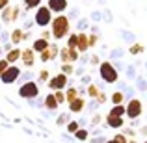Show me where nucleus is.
Returning a JSON list of instances; mask_svg holds the SVG:
<instances>
[{"label":"nucleus","mask_w":147,"mask_h":143,"mask_svg":"<svg viewBox=\"0 0 147 143\" xmlns=\"http://www.w3.org/2000/svg\"><path fill=\"white\" fill-rule=\"evenodd\" d=\"M50 34H52V39L60 41L63 37H67L71 34V21H69L67 15H56L50 22Z\"/></svg>","instance_id":"1"},{"label":"nucleus","mask_w":147,"mask_h":143,"mask_svg":"<svg viewBox=\"0 0 147 143\" xmlns=\"http://www.w3.org/2000/svg\"><path fill=\"white\" fill-rule=\"evenodd\" d=\"M99 76L104 84H115L119 82V71L114 67L112 61H100L99 65Z\"/></svg>","instance_id":"2"},{"label":"nucleus","mask_w":147,"mask_h":143,"mask_svg":"<svg viewBox=\"0 0 147 143\" xmlns=\"http://www.w3.org/2000/svg\"><path fill=\"white\" fill-rule=\"evenodd\" d=\"M52 19H54V15H52V11H50L47 6H39L36 9V15H34V22H36L39 28H47V26H50Z\"/></svg>","instance_id":"3"},{"label":"nucleus","mask_w":147,"mask_h":143,"mask_svg":"<svg viewBox=\"0 0 147 143\" xmlns=\"http://www.w3.org/2000/svg\"><path fill=\"white\" fill-rule=\"evenodd\" d=\"M127 111L125 115L130 119V121H134V119H140L142 113H144V102H142L140 99H130L129 104H125Z\"/></svg>","instance_id":"4"},{"label":"nucleus","mask_w":147,"mask_h":143,"mask_svg":"<svg viewBox=\"0 0 147 143\" xmlns=\"http://www.w3.org/2000/svg\"><path fill=\"white\" fill-rule=\"evenodd\" d=\"M37 95H39V86H37V82L28 80V82H24L21 87H19V97H21V99L32 100V99H36Z\"/></svg>","instance_id":"5"},{"label":"nucleus","mask_w":147,"mask_h":143,"mask_svg":"<svg viewBox=\"0 0 147 143\" xmlns=\"http://www.w3.org/2000/svg\"><path fill=\"white\" fill-rule=\"evenodd\" d=\"M67 84H69V76H65L63 73H58V75L50 76V80L47 82V86H49L50 91H65Z\"/></svg>","instance_id":"6"},{"label":"nucleus","mask_w":147,"mask_h":143,"mask_svg":"<svg viewBox=\"0 0 147 143\" xmlns=\"http://www.w3.org/2000/svg\"><path fill=\"white\" fill-rule=\"evenodd\" d=\"M60 61L61 63H76L80 60V52L76 48H69V47H61L60 48Z\"/></svg>","instance_id":"7"},{"label":"nucleus","mask_w":147,"mask_h":143,"mask_svg":"<svg viewBox=\"0 0 147 143\" xmlns=\"http://www.w3.org/2000/svg\"><path fill=\"white\" fill-rule=\"evenodd\" d=\"M19 76H21V69H19L17 65H9V67L0 75V80H2V84H6V86H11V84L17 82Z\"/></svg>","instance_id":"8"},{"label":"nucleus","mask_w":147,"mask_h":143,"mask_svg":"<svg viewBox=\"0 0 147 143\" xmlns=\"http://www.w3.org/2000/svg\"><path fill=\"white\" fill-rule=\"evenodd\" d=\"M67 6H69L67 0H47V7L52 13H58V15L63 13V11L67 9Z\"/></svg>","instance_id":"9"},{"label":"nucleus","mask_w":147,"mask_h":143,"mask_svg":"<svg viewBox=\"0 0 147 143\" xmlns=\"http://www.w3.org/2000/svg\"><path fill=\"white\" fill-rule=\"evenodd\" d=\"M76 50H78L80 54H84V52L90 50V41H88V34L86 32L76 34Z\"/></svg>","instance_id":"10"},{"label":"nucleus","mask_w":147,"mask_h":143,"mask_svg":"<svg viewBox=\"0 0 147 143\" xmlns=\"http://www.w3.org/2000/svg\"><path fill=\"white\" fill-rule=\"evenodd\" d=\"M21 63L24 67H34V63H36V52L32 48H24L21 52Z\"/></svg>","instance_id":"11"},{"label":"nucleus","mask_w":147,"mask_h":143,"mask_svg":"<svg viewBox=\"0 0 147 143\" xmlns=\"http://www.w3.org/2000/svg\"><path fill=\"white\" fill-rule=\"evenodd\" d=\"M21 52H22V50L17 48V47H15V48H9V50L6 52V56H4V60H6L9 65H15L19 60H21Z\"/></svg>","instance_id":"12"},{"label":"nucleus","mask_w":147,"mask_h":143,"mask_svg":"<svg viewBox=\"0 0 147 143\" xmlns=\"http://www.w3.org/2000/svg\"><path fill=\"white\" fill-rule=\"evenodd\" d=\"M84 108H86V99H84V97H78V99H75L73 102H69V111H71V113H80Z\"/></svg>","instance_id":"13"},{"label":"nucleus","mask_w":147,"mask_h":143,"mask_svg":"<svg viewBox=\"0 0 147 143\" xmlns=\"http://www.w3.org/2000/svg\"><path fill=\"white\" fill-rule=\"evenodd\" d=\"M50 47V41L47 39H41V37H37V39H34V43H32V50L36 54H41L43 50H47Z\"/></svg>","instance_id":"14"},{"label":"nucleus","mask_w":147,"mask_h":143,"mask_svg":"<svg viewBox=\"0 0 147 143\" xmlns=\"http://www.w3.org/2000/svg\"><path fill=\"white\" fill-rule=\"evenodd\" d=\"M106 126L115 128V130H121L123 126H125V119H123V117H112V115H106Z\"/></svg>","instance_id":"15"},{"label":"nucleus","mask_w":147,"mask_h":143,"mask_svg":"<svg viewBox=\"0 0 147 143\" xmlns=\"http://www.w3.org/2000/svg\"><path fill=\"white\" fill-rule=\"evenodd\" d=\"M9 39H11V45H21L22 41H24V30H21V28H15L13 32H11V36H9Z\"/></svg>","instance_id":"16"},{"label":"nucleus","mask_w":147,"mask_h":143,"mask_svg":"<svg viewBox=\"0 0 147 143\" xmlns=\"http://www.w3.org/2000/svg\"><path fill=\"white\" fill-rule=\"evenodd\" d=\"M43 104H45V108L50 111H54V110H58L60 108V104H58V100L54 99V93H47V97H45V100H43Z\"/></svg>","instance_id":"17"},{"label":"nucleus","mask_w":147,"mask_h":143,"mask_svg":"<svg viewBox=\"0 0 147 143\" xmlns=\"http://www.w3.org/2000/svg\"><path fill=\"white\" fill-rule=\"evenodd\" d=\"M110 102H112V106H119V104H123V102H125V93H123L121 89L114 91V93L110 95Z\"/></svg>","instance_id":"18"},{"label":"nucleus","mask_w":147,"mask_h":143,"mask_svg":"<svg viewBox=\"0 0 147 143\" xmlns=\"http://www.w3.org/2000/svg\"><path fill=\"white\" fill-rule=\"evenodd\" d=\"M125 104H119V106H112L110 111H108V115H112V117H125Z\"/></svg>","instance_id":"19"},{"label":"nucleus","mask_w":147,"mask_h":143,"mask_svg":"<svg viewBox=\"0 0 147 143\" xmlns=\"http://www.w3.org/2000/svg\"><path fill=\"white\" fill-rule=\"evenodd\" d=\"M100 91H102V89H100V87L97 86V84H88V87H86V93H88V97H90V99H97V95L100 93Z\"/></svg>","instance_id":"20"},{"label":"nucleus","mask_w":147,"mask_h":143,"mask_svg":"<svg viewBox=\"0 0 147 143\" xmlns=\"http://www.w3.org/2000/svg\"><path fill=\"white\" fill-rule=\"evenodd\" d=\"M0 17H2L4 22H11V21H13V6L9 4L6 9H2V15H0Z\"/></svg>","instance_id":"21"},{"label":"nucleus","mask_w":147,"mask_h":143,"mask_svg":"<svg viewBox=\"0 0 147 143\" xmlns=\"http://www.w3.org/2000/svg\"><path fill=\"white\" fill-rule=\"evenodd\" d=\"M144 50H145V47L142 43H132L129 47V54H132V56H138V54H144Z\"/></svg>","instance_id":"22"},{"label":"nucleus","mask_w":147,"mask_h":143,"mask_svg":"<svg viewBox=\"0 0 147 143\" xmlns=\"http://www.w3.org/2000/svg\"><path fill=\"white\" fill-rule=\"evenodd\" d=\"M78 89H76V87H69L67 91H65V100H67V104L69 102H73V100L75 99H78Z\"/></svg>","instance_id":"23"},{"label":"nucleus","mask_w":147,"mask_h":143,"mask_svg":"<svg viewBox=\"0 0 147 143\" xmlns=\"http://www.w3.org/2000/svg\"><path fill=\"white\" fill-rule=\"evenodd\" d=\"M73 136H75V138H76L78 141H86L88 138H90V132H88L86 128H78V130H76L75 134H73Z\"/></svg>","instance_id":"24"},{"label":"nucleus","mask_w":147,"mask_h":143,"mask_svg":"<svg viewBox=\"0 0 147 143\" xmlns=\"http://www.w3.org/2000/svg\"><path fill=\"white\" fill-rule=\"evenodd\" d=\"M121 134H125L129 140H136V136H138V132L134 128H129V126H123L121 128Z\"/></svg>","instance_id":"25"},{"label":"nucleus","mask_w":147,"mask_h":143,"mask_svg":"<svg viewBox=\"0 0 147 143\" xmlns=\"http://www.w3.org/2000/svg\"><path fill=\"white\" fill-rule=\"evenodd\" d=\"M22 2H24L26 9H37V7L41 6V2H43V0H22Z\"/></svg>","instance_id":"26"},{"label":"nucleus","mask_w":147,"mask_h":143,"mask_svg":"<svg viewBox=\"0 0 147 143\" xmlns=\"http://www.w3.org/2000/svg\"><path fill=\"white\" fill-rule=\"evenodd\" d=\"M136 87L138 91H147V80H144L142 76H136Z\"/></svg>","instance_id":"27"},{"label":"nucleus","mask_w":147,"mask_h":143,"mask_svg":"<svg viewBox=\"0 0 147 143\" xmlns=\"http://www.w3.org/2000/svg\"><path fill=\"white\" fill-rule=\"evenodd\" d=\"M73 71H75V67H73V63H61V73H63L65 76H71Z\"/></svg>","instance_id":"28"},{"label":"nucleus","mask_w":147,"mask_h":143,"mask_svg":"<svg viewBox=\"0 0 147 143\" xmlns=\"http://www.w3.org/2000/svg\"><path fill=\"white\" fill-rule=\"evenodd\" d=\"M52 93H54V99L58 100V104H60V106L67 102V100H65V91H52Z\"/></svg>","instance_id":"29"},{"label":"nucleus","mask_w":147,"mask_h":143,"mask_svg":"<svg viewBox=\"0 0 147 143\" xmlns=\"http://www.w3.org/2000/svg\"><path fill=\"white\" fill-rule=\"evenodd\" d=\"M78 128H80V123H78V121H69V123H67V132H69V134H75Z\"/></svg>","instance_id":"30"},{"label":"nucleus","mask_w":147,"mask_h":143,"mask_svg":"<svg viewBox=\"0 0 147 143\" xmlns=\"http://www.w3.org/2000/svg\"><path fill=\"white\" fill-rule=\"evenodd\" d=\"M88 41H90V48H95L99 43V34H88Z\"/></svg>","instance_id":"31"},{"label":"nucleus","mask_w":147,"mask_h":143,"mask_svg":"<svg viewBox=\"0 0 147 143\" xmlns=\"http://www.w3.org/2000/svg\"><path fill=\"white\" fill-rule=\"evenodd\" d=\"M65 47L76 48V34H69V36H67V45H65Z\"/></svg>","instance_id":"32"},{"label":"nucleus","mask_w":147,"mask_h":143,"mask_svg":"<svg viewBox=\"0 0 147 143\" xmlns=\"http://www.w3.org/2000/svg\"><path fill=\"white\" fill-rule=\"evenodd\" d=\"M49 80H50V73L47 71V69H41V71H39V82H45V84H47Z\"/></svg>","instance_id":"33"},{"label":"nucleus","mask_w":147,"mask_h":143,"mask_svg":"<svg viewBox=\"0 0 147 143\" xmlns=\"http://www.w3.org/2000/svg\"><path fill=\"white\" fill-rule=\"evenodd\" d=\"M127 76L130 80H136V65H129L127 67Z\"/></svg>","instance_id":"34"},{"label":"nucleus","mask_w":147,"mask_h":143,"mask_svg":"<svg viewBox=\"0 0 147 143\" xmlns=\"http://www.w3.org/2000/svg\"><path fill=\"white\" fill-rule=\"evenodd\" d=\"M106 100H108V95L104 93V91H100V93L97 95V99H95V102L100 106V104H106Z\"/></svg>","instance_id":"35"},{"label":"nucleus","mask_w":147,"mask_h":143,"mask_svg":"<svg viewBox=\"0 0 147 143\" xmlns=\"http://www.w3.org/2000/svg\"><path fill=\"white\" fill-rule=\"evenodd\" d=\"M112 140H114L115 143H127V141H129V138H127L125 134H121V132H119V134H115V136L112 138Z\"/></svg>","instance_id":"36"},{"label":"nucleus","mask_w":147,"mask_h":143,"mask_svg":"<svg viewBox=\"0 0 147 143\" xmlns=\"http://www.w3.org/2000/svg\"><path fill=\"white\" fill-rule=\"evenodd\" d=\"M67 123H69V115H67V113H61L60 117L56 119V125H60V126H61V125H67Z\"/></svg>","instance_id":"37"},{"label":"nucleus","mask_w":147,"mask_h":143,"mask_svg":"<svg viewBox=\"0 0 147 143\" xmlns=\"http://www.w3.org/2000/svg\"><path fill=\"white\" fill-rule=\"evenodd\" d=\"M41 39H47V41H50V39H52V34H50V30H47V28H43V30H41Z\"/></svg>","instance_id":"38"},{"label":"nucleus","mask_w":147,"mask_h":143,"mask_svg":"<svg viewBox=\"0 0 147 143\" xmlns=\"http://www.w3.org/2000/svg\"><path fill=\"white\" fill-rule=\"evenodd\" d=\"M100 121H102L100 113H95V115H93V119H91V126H97V125H100Z\"/></svg>","instance_id":"39"},{"label":"nucleus","mask_w":147,"mask_h":143,"mask_svg":"<svg viewBox=\"0 0 147 143\" xmlns=\"http://www.w3.org/2000/svg\"><path fill=\"white\" fill-rule=\"evenodd\" d=\"M90 63H91V65H100V58L97 56V54H91V58H90Z\"/></svg>","instance_id":"40"},{"label":"nucleus","mask_w":147,"mask_h":143,"mask_svg":"<svg viewBox=\"0 0 147 143\" xmlns=\"http://www.w3.org/2000/svg\"><path fill=\"white\" fill-rule=\"evenodd\" d=\"M7 67H9V63H7V61H6V60H4V58H2V60H0V75H2V73L6 71Z\"/></svg>","instance_id":"41"},{"label":"nucleus","mask_w":147,"mask_h":143,"mask_svg":"<svg viewBox=\"0 0 147 143\" xmlns=\"http://www.w3.org/2000/svg\"><path fill=\"white\" fill-rule=\"evenodd\" d=\"M121 56H123V50H121V48L112 50V58H121Z\"/></svg>","instance_id":"42"},{"label":"nucleus","mask_w":147,"mask_h":143,"mask_svg":"<svg viewBox=\"0 0 147 143\" xmlns=\"http://www.w3.org/2000/svg\"><path fill=\"white\" fill-rule=\"evenodd\" d=\"M7 6H9V0H0V11H2V9H6Z\"/></svg>","instance_id":"43"},{"label":"nucleus","mask_w":147,"mask_h":143,"mask_svg":"<svg viewBox=\"0 0 147 143\" xmlns=\"http://www.w3.org/2000/svg\"><path fill=\"white\" fill-rule=\"evenodd\" d=\"M138 132H140L142 136H145V138H147V125H144V126H140V130H138Z\"/></svg>","instance_id":"44"},{"label":"nucleus","mask_w":147,"mask_h":143,"mask_svg":"<svg viewBox=\"0 0 147 143\" xmlns=\"http://www.w3.org/2000/svg\"><path fill=\"white\" fill-rule=\"evenodd\" d=\"M127 143H138V141H136V140H129Z\"/></svg>","instance_id":"45"},{"label":"nucleus","mask_w":147,"mask_h":143,"mask_svg":"<svg viewBox=\"0 0 147 143\" xmlns=\"http://www.w3.org/2000/svg\"><path fill=\"white\" fill-rule=\"evenodd\" d=\"M106 143H115L114 140H112V138H110V140H106Z\"/></svg>","instance_id":"46"},{"label":"nucleus","mask_w":147,"mask_h":143,"mask_svg":"<svg viewBox=\"0 0 147 143\" xmlns=\"http://www.w3.org/2000/svg\"><path fill=\"white\" fill-rule=\"evenodd\" d=\"M145 69H147V61H145Z\"/></svg>","instance_id":"47"},{"label":"nucleus","mask_w":147,"mask_h":143,"mask_svg":"<svg viewBox=\"0 0 147 143\" xmlns=\"http://www.w3.org/2000/svg\"><path fill=\"white\" fill-rule=\"evenodd\" d=\"M144 143H147V140H145V141H144Z\"/></svg>","instance_id":"48"}]
</instances>
